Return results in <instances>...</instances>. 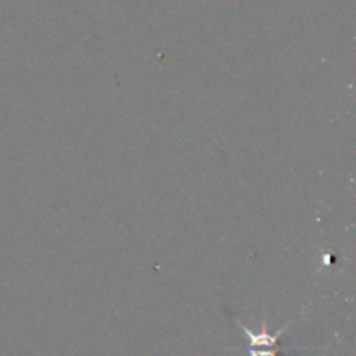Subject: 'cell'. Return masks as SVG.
<instances>
[{"mask_svg": "<svg viewBox=\"0 0 356 356\" xmlns=\"http://www.w3.org/2000/svg\"><path fill=\"white\" fill-rule=\"evenodd\" d=\"M250 356H277V348H266L263 346H250Z\"/></svg>", "mask_w": 356, "mask_h": 356, "instance_id": "1", "label": "cell"}]
</instances>
